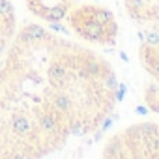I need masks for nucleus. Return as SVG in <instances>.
Masks as SVG:
<instances>
[{"label": "nucleus", "instance_id": "f03ea898", "mask_svg": "<svg viewBox=\"0 0 159 159\" xmlns=\"http://www.w3.org/2000/svg\"><path fill=\"white\" fill-rule=\"evenodd\" d=\"M124 13L135 30L137 60L146 75L142 101L159 114V0H124Z\"/></svg>", "mask_w": 159, "mask_h": 159}, {"label": "nucleus", "instance_id": "39448f33", "mask_svg": "<svg viewBox=\"0 0 159 159\" xmlns=\"http://www.w3.org/2000/svg\"><path fill=\"white\" fill-rule=\"evenodd\" d=\"M81 2V0H25L26 10L45 25L64 23L67 13Z\"/></svg>", "mask_w": 159, "mask_h": 159}, {"label": "nucleus", "instance_id": "423d86ee", "mask_svg": "<svg viewBox=\"0 0 159 159\" xmlns=\"http://www.w3.org/2000/svg\"><path fill=\"white\" fill-rule=\"evenodd\" d=\"M17 28H19V19L13 0H0V56L11 43Z\"/></svg>", "mask_w": 159, "mask_h": 159}, {"label": "nucleus", "instance_id": "20e7f679", "mask_svg": "<svg viewBox=\"0 0 159 159\" xmlns=\"http://www.w3.org/2000/svg\"><path fill=\"white\" fill-rule=\"evenodd\" d=\"M99 159H159V122H135L114 131Z\"/></svg>", "mask_w": 159, "mask_h": 159}, {"label": "nucleus", "instance_id": "f257e3e1", "mask_svg": "<svg viewBox=\"0 0 159 159\" xmlns=\"http://www.w3.org/2000/svg\"><path fill=\"white\" fill-rule=\"evenodd\" d=\"M120 96L112 64L43 25H19L0 56V159H47L99 131Z\"/></svg>", "mask_w": 159, "mask_h": 159}, {"label": "nucleus", "instance_id": "7ed1b4c3", "mask_svg": "<svg viewBox=\"0 0 159 159\" xmlns=\"http://www.w3.org/2000/svg\"><path fill=\"white\" fill-rule=\"evenodd\" d=\"M66 23L75 38L90 47H109L120 34L116 15L101 4L79 2L67 13Z\"/></svg>", "mask_w": 159, "mask_h": 159}]
</instances>
